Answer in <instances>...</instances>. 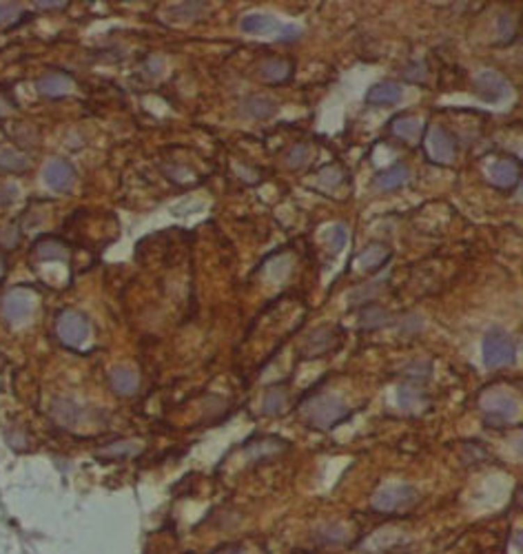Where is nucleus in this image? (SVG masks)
I'll return each instance as SVG.
<instances>
[{
    "label": "nucleus",
    "instance_id": "obj_18",
    "mask_svg": "<svg viewBox=\"0 0 523 554\" xmlns=\"http://www.w3.org/2000/svg\"><path fill=\"white\" fill-rule=\"evenodd\" d=\"M260 76L271 84H282L293 76V63L286 58H266L260 65Z\"/></svg>",
    "mask_w": 523,
    "mask_h": 554
},
{
    "label": "nucleus",
    "instance_id": "obj_37",
    "mask_svg": "<svg viewBox=\"0 0 523 554\" xmlns=\"http://www.w3.org/2000/svg\"><path fill=\"white\" fill-rule=\"evenodd\" d=\"M20 14V7L18 5H11V3H0V25H7V22L16 20Z\"/></svg>",
    "mask_w": 523,
    "mask_h": 554
},
{
    "label": "nucleus",
    "instance_id": "obj_38",
    "mask_svg": "<svg viewBox=\"0 0 523 554\" xmlns=\"http://www.w3.org/2000/svg\"><path fill=\"white\" fill-rule=\"evenodd\" d=\"M279 42H293V40H299L302 38V29L299 27H293V25H282L279 33L275 35Z\"/></svg>",
    "mask_w": 523,
    "mask_h": 554
},
{
    "label": "nucleus",
    "instance_id": "obj_2",
    "mask_svg": "<svg viewBox=\"0 0 523 554\" xmlns=\"http://www.w3.org/2000/svg\"><path fill=\"white\" fill-rule=\"evenodd\" d=\"M481 353H483V364L488 368L513 366L517 359V346H515V340L506 331L492 329L483 337Z\"/></svg>",
    "mask_w": 523,
    "mask_h": 554
},
{
    "label": "nucleus",
    "instance_id": "obj_1",
    "mask_svg": "<svg viewBox=\"0 0 523 554\" xmlns=\"http://www.w3.org/2000/svg\"><path fill=\"white\" fill-rule=\"evenodd\" d=\"M304 415H306L309 426L318 430H331L350 417V408L335 395H315L304 406Z\"/></svg>",
    "mask_w": 523,
    "mask_h": 554
},
{
    "label": "nucleus",
    "instance_id": "obj_36",
    "mask_svg": "<svg viewBox=\"0 0 523 554\" xmlns=\"http://www.w3.org/2000/svg\"><path fill=\"white\" fill-rule=\"evenodd\" d=\"M401 76H404L408 82H423L426 80V65L421 63V60L419 63L415 60V63H410L404 71H401Z\"/></svg>",
    "mask_w": 523,
    "mask_h": 554
},
{
    "label": "nucleus",
    "instance_id": "obj_5",
    "mask_svg": "<svg viewBox=\"0 0 523 554\" xmlns=\"http://www.w3.org/2000/svg\"><path fill=\"white\" fill-rule=\"evenodd\" d=\"M481 411H483V417H485V424L490 426H504V424H510L517 413H519V404L513 395H508L504 390H492V393H485L481 397Z\"/></svg>",
    "mask_w": 523,
    "mask_h": 554
},
{
    "label": "nucleus",
    "instance_id": "obj_3",
    "mask_svg": "<svg viewBox=\"0 0 523 554\" xmlns=\"http://www.w3.org/2000/svg\"><path fill=\"white\" fill-rule=\"evenodd\" d=\"M89 319L82 315L80 310L65 308L58 312L56 319V335L58 340L69 348H80L84 342L89 340Z\"/></svg>",
    "mask_w": 523,
    "mask_h": 554
},
{
    "label": "nucleus",
    "instance_id": "obj_16",
    "mask_svg": "<svg viewBox=\"0 0 523 554\" xmlns=\"http://www.w3.org/2000/svg\"><path fill=\"white\" fill-rule=\"evenodd\" d=\"M109 386L120 397H131L140 388V377L136 370L131 368H114L109 372Z\"/></svg>",
    "mask_w": 523,
    "mask_h": 554
},
{
    "label": "nucleus",
    "instance_id": "obj_6",
    "mask_svg": "<svg viewBox=\"0 0 523 554\" xmlns=\"http://www.w3.org/2000/svg\"><path fill=\"white\" fill-rule=\"evenodd\" d=\"M36 306V297L27 286H16L0 299V317L7 324H22Z\"/></svg>",
    "mask_w": 523,
    "mask_h": 554
},
{
    "label": "nucleus",
    "instance_id": "obj_11",
    "mask_svg": "<svg viewBox=\"0 0 523 554\" xmlns=\"http://www.w3.org/2000/svg\"><path fill=\"white\" fill-rule=\"evenodd\" d=\"M408 177H410V168L404 162H395L393 166H388L375 175L373 187L377 191H382V193H391V191L404 187L408 182Z\"/></svg>",
    "mask_w": 523,
    "mask_h": 554
},
{
    "label": "nucleus",
    "instance_id": "obj_26",
    "mask_svg": "<svg viewBox=\"0 0 523 554\" xmlns=\"http://www.w3.org/2000/svg\"><path fill=\"white\" fill-rule=\"evenodd\" d=\"M337 344V335H333V329H318L306 342V351H311L309 355H324Z\"/></svg>",
    "mask_w": 523,
    "mask_h": 554
},
{
    "label": "nucleus",
    "instance_id": "obj_39",
    "mask_svg": "<svg viewBox=\"0 0 523 554\" xmlns=\"http://www.w3.org/2000/svg\"><path fill=\"white\" fill-rule=\"evenodd\" d=\"M211 554H244V548H242L240 544H224L222 548H217Z\"/></svg>",
    "mask_w": 523,
    "mask_h": 554
},
{
    "label": "nucleus",
    "instance_id": "obj_33",
    "mask_svg": "<svg viewBox=\"0 0 523 554\" xmlns=\"http://www.w3.org/2000/svg\"><path fill=\"white\" fill-rule=\"evenodd\" d=\"M348 242V231L344 224H335L331 231H328V244H331L333 253H339Z\"/></svg>",
    "mask_w": 523,
    "mask_h": 554
},
{
    "label": "nucleus",
    "instance_id": "obj_21",
    "mask_svg": "<svg viewBox=\"0 0 523 554\" xmlns=\"http://www.w3.org/2000/svg\"><path fill=\"white\" fill-rule=\"evenodd\" d=\"M393 322L391 312H388L384 306L380 304H366L361 308V315H359V329L364 331H377V329H384L388 324Z\"/></svg>",
    "mask_w": 523,
    "mask_h": 554
},
{
    "label": "nucleus",
    "instance_id": "obj_7",
    "mask_svg": "<svg viewBox=\"0 0 523 554\" xmlns=\"http://www.w3.org/2000/svg\"><path fill=\"white\" fill-rule=\"evenodd\" d=\"M415 501H417V490L412 486L399 484V486H386L380 492H375L370 505L375 512L391 514V512L408 508V505H412Z\"/></svg>",
    "mask_w": 523,
    "mask_h": 554
},
{
    "label": "nucleus",
    "instance_id": "obj_25",
    "mask_svg": "<svg viewBox=\"0 0 523 554\" xmlns=\"http://www.w3.org/2000/svg\"><path fill=\"white\" fill-rule=\"evenodd\" d=\"M142 452V445L138 441H114L107 448L98 450V457L102 459H129Z\"/></svg>",
    "mask_w": 523,
    "mask_h": 554
},
{
    "label": "nucleus",
    "instance_id": "obj_8",
    "mask_svg": "<svg viewBox=\"0 0 523 554\" xmlns=\"http://www.w3.org/2000/svg\"><path fill=\"white\" fill-rule=\"evenodd\" d=\"M488 180H490L492 187L506 191V193H508V191H515L517 184H519V180H521V164H519V160L513 158V155H504V158H499L488 168Z\"/></svg>",
    "mask_w": 523,
    "mask_h": 554
},
{
    "label": "nucleus",
    "instance_id": "obj_41",
    "mask_svg": "<svg viewBox=\"0 0 523 554\" xmlns=\"http://www.w3.org/2000/svg\"><path fill=\"white\" fill-rule=\"evenodd\" d=\"M5 271H7V255L3 251H0V277L5 275Z\"/></svg>",
    "mask_w": 523,
    "mask_h": 554
},
{
    "label": "nucleus",
    "instance_id": "obj_23",
    "mask_svg": "<svg viewBox=\"0 0 523 554\" xmlns=\"http://www.w3.org/2000/svg\"><path fill=\"white\" fill-rule=\"evenodd\" d=\"M397 404L404 411H417L426 404V393L417 383H404V386L397 388Z\"/></svg>",
    "mask_w": 523,
    "mask_h": 554
},
{
    "label": "nucleus",
    "instance_id": "obj_29",
    "mask_svg": "<svg viewBox=\"0 0 523 554\" xmlns=\"http://www.w3.org/2000/svg\"><path fill=\"white\" fill-rule=\"evenodd\" d=\"M497 35L501 45H510L517 40V18L513 14H499L497 18Z\"/></svg>",
    "mask_w": 523,
    "mask_h": 554
},
{
    "label": "nucleus",
    "instance_id": "obj_14",
    "mask_svg": "<svg viewBox=\"0 0 523 554\" xmlns=\"http://www.w3.org/2000/svg\"><path fill=\"white\" fill-rule=\"evenodd\" d=\"M71 87H74V80H71L69 74H63V71H52V74L38 78V82H36L38 93L47 95V98H63V95L71 91Z\"/></svg>",
    "mask_w": 523,
    "mask_h": 554
},
{
    "label": "nucleus",
    "instance_id": "obj_22",
    "mask_svg": "<svg viewBox=\"0 0 523 554\" xmlns=\"http://www.w3.org/2000/svg\"><path fill=\"white\" fill-rule=\"evenodd\" d=\"M242 113L253 120H264L275 113V100L266 98V95H251L242 102Z\"/></svg>",
    "mask_w": 523,
    "mask_h": 554
},
{
    "label": "nucleus",
    "instance_id": "obj_10",
    "mask_svg": "<svg viewBox=\"0 0 523 554\" xmlns=\"http://www.w3.org/2000/svg\"><path fill=\"white\" fill-rule=\"evenodd\" d=\"M42 175H45L47 187L54 189V191H63V193H65V191H69L71 187H74V182H76L74 166H71L67 160H60V158L47 162Z\"/></svg>",
    "mask_w": 523,
    "mask_h": 554
},
{
    "label": "nucleus",
    "instance_id": "obj_20",
    "mask_svg": "<svg viewBox=\"0 0 523 554\" xmlns=\"http://www.w3.org/2000/svg\"><path fill=\"white\" fill-rule=\"evenodd\" d=\"M240 29L244 33H253V35L279 33V29H282V22H279L275 16H269V14H249V16L242 18Z\"/></svg>",
    "mask_w": 523,
    "mask_h": 554
},
{
    "label": "nucleus",
    "instance_id": "obj_15",
    "mask_svg": "<svg viewBox=\"0 0 523 554\" xmlns=\"http://www.w3.org/2000/svg\"><path fill=\"white\" fill-rule=\"evenodd\" d=\"M391 258H393V251L386 244H370L357 255V267L364 273H375L382 267H386V264L391 262Z\"/></svg>",
    "mask_w": 523,
    "mask_h": 554
},
{
    "label": "nucleus",
    "instance_id": "obj_28",
    "mask_svg": "<svg viewBox=\"0 0 523 554\" xmlns=\"http://www.w3.org/2000/svg\"><path fill=\"white\" fill-rule=\"evenodd\" d=\"M52 413L63 426H74V424H78V419L82 417V411L71 402H56L54 408H52Z\"/></svg>",
    "mask_w": 523,
    "mask_h": 554
},
{
    "label": "nucleus",
    "instance_id": "obj_31",
    "mask_svg": "<svg viewBox=\"0 0 523 554\" xmlns=\"http://www.w3.org/2000/svg\"><path fill=\"white\" fill-rule=\"evenodd\" d=\"M204 11H206V5H202V3H182V5L171 7V18L193 20V18H200Z\"/></svg>",
    "mask_w": 523,
    "mask_h": 554
},
{
    "label": "nucleus",
    "instance_id": "obj_40",
    "mask_svg": "<svg viewBox=\"0 0 523 554\" xmlns=\"http://www.w3.org/2000/svg\"><path fill=\"white\" fill-rule=\"evenodd\" d=\"M38 9H65L67 3H36Z\"/></svg>",
    "mask_w": 523,
    "mask_h": 554
},
{
    "label": "nucleus",
    "instance_id": "obj_4",
    "mask_svg": "<svg viewBox=\"0 0 523 554\" xmlns=\"http://www.w3.org/2000/svg\"><path fill=\"white\" fill-rule=\"evenodd\" d=\"M423 147L428 160L439 166H450L457 158V142L450 136V131H446L442 125H430L426 129Z\"/></svg>",
    "mask_w": 523,
    "mask_h": 554
},
{
    "label": "nucleus",
    "instance_id": "obj_27",
    "mask_svg": "<svg viewBox=\"0 0 523 554\" xmlns=\"http://www.w3.org/2000/svg\"><path fill=\"white\" fill-rule=\"evenodd\" d=\"M286 404H288V393L286 388L277 386V388H271L264 397V404H262V411L264 415H282L286 411Z\"/></svg>",
    "mask_w": 523,
    "mask_h": 554
},
{
    "label": "nucleus",
    "instance_id": "obj_32",
    "mask_svg": "<svg viewBox=\"0 0 523 554\" xmlns=\"http://www.w3.org/2000/svg\"><path fill=\"white\" fill-rule=\"evenodd\" d=\"M309 158H311V147H309V144H295V147L290 149L288 155H286V164L290 168H302L304 164L309 162Z\"/></svg>",
    "mask_w": 523,
    "mask_h": 554
},
{
    "label": "nucleus",
    "instance_id": "obj_12",
    "mask_svg": "<svg viewBox=\"0 0 523 554\" xmlns=\"http://www.w3.org/2000/svg\"><path fill=\"white\" fill-rule=\"evenodd\" d=\"M401 98H404V89H401V84L395 80L377 82L366 91V102L373 106H391V104H397Z\"/></svg>",
    "mask_w": 523,
    "mask_h": 554
},
{
    "label": "nucleus",
    "instance_id": "obj_30",
    "mask_svg": "<svg viewBox=\"0 0 523 554\" xmlns=\"http://www.w3.org/2000/svg\"><path fill=\"white\" fill-rule=\"evenodd\" d=\"M315 539H318L322 546H342L348 539V535L342 525H326L324 530H320V532L315 535Z\"/></svg>",
    "mask_w": 523,
    "mask_h": 554
},
{
    "label": "nucleus",
    "instance_id": "obj_9",
    "mask_svg": "<svg viewBox=\"0 0 523 554\" xmlns=\"http://www.w3.org/2000/svg\"><path fill=\"white\" fill-rule=\"evenodd\" d=\"M474 91L483 102H501L508 93V82L501 74H497L492 69H483L481 74L474 78Z\"/></svg>",
    "mask_w": 523,
    "mask_h": 554
},
{
    "label": "nucleus",
    "instance_id": "obj_24",
    "mask_svg": "<svg viewBox=\"0 0 523 554\" xmlns=\"http://www.w3.org/2000/svg\"><path fill=\"white\" fill-rule=\"evenodd\" d=\"M27 168H29V158L25 153L9 149V147H0V171L22 173V171H27Z\"/></svg>",
    "mask_w": 523,
    "mask_h": 554
},
{
    "label": "nucleus",
    "instance_id": "obj_17",
    "mask_svg": "<svg viewBox=\"0 0 523 554\" xmlns=\"http://www.w3.org/2000/svg\"><path fill=\"white\" fill-rule=\"evenodd\" d=\"M391 131L395 138L404 140V142H417L423 134V122L415 116L401 113L391 120Z\"/></svg>",
    "mask_w": 523,
    "mask_h": 554
},
{
    "label": "nucleus",
    "instance_id": "obj_13",
    "mask_svg": "<svg viewBox=\"0 0 523 554\" xmlns=\"http://www.w3.org/2000/svg\"><path fill=\"white\" fill-rule=\"evenodd\" d=\"M286 448H288V443L279 437H260L255 441H249L244 445V452L251 461H264V459H271V457H277Z\"/></svg>",
    "mask_w": 523,
    "mask_h": 554
},
{
    "label": "nucleus",
    "instance_id": "obj_34",
    "mask_svg": "<svg viewBox=\"0 0 523 554\" xmlns=\"http://www.w3.org/2000/svg\"><path fill=\"white\" fill-rule=\"evenodd\" d=\"M430 372H432V364H430V361H412V364L406 366V377L415 379V381L428 379Z\"/></svg>",
    "mask_w": 523,
    "mask_h": 554
},
{
    "label": "nucleus",
    "instance_id": "obj_35",
    "mask_svg": "<svg viewBox=\"0 0 523 554\" xmlns=\"http://www.w3.org/2000/svg\"><path fill=\"white\" fill-rule=\"evenodd\" d=\"M320 180H322L326 187L333 189V187H337L344 180V168L342 166H335V164L326 166V168H322V171H320Z\"/></svg>",
    "mask_w": 523,
    "mask_h": 554
},
{
    "label": "nucleus",
    "instance_id": "obj_19",
    "mask_svg": "<svg viewBox=\"0 0 523 554\" xmlns=\"http://www.w3.org/2000/svg\"><path fill=\"white\" fill-rule=\"evenodd\" d=\"M36 258L42 262H69V246L60 237H40L33 246Z\"/></svg>",
    "mask_w": 523,
    "mask_h": 554
}]
</instances>
